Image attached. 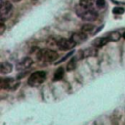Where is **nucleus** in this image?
Wrapping results in <instances>:
<instances>
[{"label": "nucleus", "instance_id": "obj_5", "mask_svg": "<svg viewBox=\"0 0 125 125\" xmlns=\"http://www.w3.org/2000/svg\"><path fill=\"white\" fill-rule=\"evenodd\" d=\"M13 12V5L9 1L1 2V21L7 20Z\"/></svg>", "mask_w": 125, "mask_h": 125}, {"label": "nucleus", "instance_id": "obj_9", "mask_svg": "<svg viewBox=\"0 0 125 125\" xmlns=\"http://www.w3.org/2000/svg\"><path fill=\"white\" fill-rule=\"evenodd\" d=\"M108 41H110L108 38H106V37H101V38H97L96 40H94L92 44L95 47H97V48H101V47L106 45Z\"/></svg>", "mask_w": 125, "mask_h": 125}, {"label": "nucleus", "instance_id": "obj_3", "mask_svg": "<svg viewBox=\"0 0 125 125\" xmlns=\"http://www.w3.org/2000/svg\"><path fill=\"white\" fill-rule=\"evenodd\" d=\"M46 79V72L43 70H39V71H35L33 72L29 78H28V85L31 87H38L39 85H41Z\"/></svg>", "mask_w": 125, "mask_h": 125}, {"label": "nucleus", "instance_id": "obj_22", "mask_svg": "<svg viewBox=\"0 0 125 125\" xmlns=\"http://www.w3.org/2000/svg\"><path fill=\"white\" fill-rule=\"evenodd\" d=\"M32 1H36V0H32Z\"/></svg>", "mask_w": 125, "mask_h": 125}, {"label": "nucleus", "instance_id": "obj_7", "mask_svg": "<svg viewBox=\"0 0 125 125\" xmlns=\"http://www.w3.org/2000/svg\"><path fill=\"white\" fill-rule=\"evenodd\" d=\"M32 63H33L32 59L29 58V57H26V58L21 60V61L17 63L16 68H17L18 70H24V69L29 68V67L32 65Z\"/></svg>", "mask_w": 125, "mask_h": 125}, {"label": "nucleus", "instance_id": "obj_18", "mask_svg": "<svg viewBox=\"0 0 125 125\" xmlns=\"http://www.w3.org/2000/svg\"><path fill=\"white\" fill-rule=\"evenodd\" d=\"M96 6L100 9H103L105 6V0H96Z\"/></svg>", "mask_w": 125, "mask_h": 125}, {"label": "nucleus", "instance_id": "obj_20", "mask_svg": "<svg viewBox=\"0 0 125 125\" xmlns=\"http://www.w3.org/2000/svg\"><path fill=\"white\" fill-rule=\"evenodd\" d=\"M13 1H15V2H20V1H21V0H13Z\"/></svg>", "mask_w": 125, "mask_h": 125}, {"label": "nucleus", "instance_id": "obj_11", "mask_svg": "<svg viewBox=\"0 0 125 125\" xmlns=\"http://www.w3.org/2000/svg\"><path fill=\"white\" fill-rule=\"evenodd\" d=\"M63 75H64V69H63V67L61 66V67L57 68V70L55 71L54 76H53V80L54 81H59V80L62 79Z\"/></svg>", "mask_w": 125, "mask_h": 125}, {"label": "nucleus", "instance_id": "obj_8", "mask_svg": "<svg viewBox=\"0 0 125 125\" xmlns=\"http://www.w3.org/2000/svg\"><path fill=\"white\" fill-rule=\"evenodd\" d=\"M71 39L76 43V44H80L82 42H84L87 39V34L84 31H79V32H74L71 35Z\"/></svg>", "mask_w": 125, "mask_h": 125}, {"label": "nucleus", "instance_id": "obj_15", "mask_svg": "<svg viewBox=\"0 0 125 125\" xmlns=\"http://www.w3.org/2000/svg\"><path fill=\"white\" fill-rule=\"evenodd\" d=\"M124 12H125V9L123 7H114L112 9V13L114 15H122L124 14Z\"/></svg>", "mask_w": 125, "mask_h": 125}, {"label": "nucleus", "instance_id": "obj_19", "mask_svg": "<svg viewBox=\"0 0 125 125\" xmlns=\"http://www.w3.org/2000/svg\"><path fill=\"white\" fill-rule=\"evenodd\" d=\"M0 34H3V32H4V29H5V25H4V23H3V21H1V23H0Z\"/></svg>", "mask_w": 125, "mask_h": 125}, {"label": "nucleus", "instance_id": "obj_6", "mask_svg": "<svg viewBox=\"0 0 125 125\" xmlns=\"http://www.w3.org/2000/svg\"><path fill=\"white\" fill-rule=\"evenodd\" d=\"M76 45V43L70 38V39H66V38H61L60 40L57 41V46L59 47V49L62 50V51H66V50H70L72 48H74V46Z\"/></svg>", "mask_w": 125, "mask_h": 125}, {"label": "nucleus", "instance_id": "obj_13", "mask_svg": "<svg viewBox=\"0 0 125 125\" xmlns=\"http://www.w3.org/2000/svg\"><path fill=\"white\" fill-rule=\"evenodd\" d=\"M120 37H121L120 33L117 32V31H114V32H111V33L108 35L107 38H108L110 41H118V40L120 39Z\"/></svg>", "mask_w": 125, "mask_h": 125}, {"label": "nucleus", "instance_id": "obj_1", "mask_svg": "<svg viewBox=\"0 0 125 125\" xmlns=\"http://www.w3.org/2000/svg\"><path fill=\"white\" fill-rule=\"evenodd\" d=\"M75 13L79 18H81L83 21H93L98 17L97 13L94 10H92V8H85V7H82L81 5L76 6Z\"/></svg>", "mask_w": 125, "mask_h": 125}, {"label": "nucleus", "instance_id": "obj_17", "mask_svg": "<svg viewBox=\"0 0 125 125\" xmlns=\"http://www.w3.org/2000/svg\"><path fill=\"white\" fill-rule=\"evenodd\" d=\"M73 53H74V51H73V50H71V51H70V52H69L67 55H65V57H64V58H62L61 60H59V61L56 62V64H58V63H61L62 62H64V61H65L67 58H70V56H72V55H73Z\"/></svg>", "mask_w": 125, "mask_h": 125}, {"label": "nucleus", "instance_id": "obj_14", "mask_svg": "<svg viewBox=\"0 0 125 125\" xmlns=\"http://www.w3.org/2000/svg\"><path fill=\"white\" fill-rule=\"evenodd\" d=\"M75 67H76V59L73 58V59H71V60L68 62L67 66H66V69H67L68 71H72Z\"/></svg>", "mask_w": 125, "mask_h": 125}, {"label": "nucleus", "instance_id": "obj_12", "mask_svg": "<svg viewBox=\"0 0 125 125\" xmlns=\"http://www.w3.org/2000/svg\"><path fill=\"white\" fill-rule=\"evenodd\" d=\"M93 4H94V0H80L79 1V5L85 8H92Z\"/></svg>", "mask_w": 125, "mask_h": 125}, {"label": "nucleus", "instance_id": "obj_4", "mask_svg": "<svg viewBox=\"0 0 125 125\" xmlns=\"http://www.w3.org/2000/svg\"><path fill=\"white\" fill-rule=\"evenodd\" d=\"M1 88L5 90H16L20 82L19 80H16L14 78H1Z\"/></svg>", "mask_w": 125, "mask_h": 125}, {"label": "nucleus", "instance_id": "obj_21", "mask_svg": "<svg viewBox=\"0 0 125 125\" xmlns=\"http://www.w3.org/2000/svg\"><path fill=\"white\" fill-rule=\"evenodd\" d=\"M123 37H124V38H125V32H124V34H123Z\"/></svg>", "mask_w": 125, "mask_h": 125}, {"label": "nucleus", "instance_id": "obj_2", "mask_svg": "<svg viewBox=\"0 0 125 125\" xmlns=\"http://www.w3.org/2000/svg\"><path fill=\"white\" fill-rule=\"evenodd\" d=\"M58 53L51 49H41L37 53V59L44 62H53L58 58Z\"/></svg>", "mask_w": 125, "mask_h": 125}, {"label": "nucleus", "instance_id": "obj_16", "mask_svg": "<svg viewBox=\"0 0 125 125\" xmlns=\"http://www.w3.org/2000/svg\"><path fill=\"white\" fill-rule=\"evenodd\" d=\"M93 29H94L93 24H84L82 26V31H84V32H91Z\"/></svg>", "mask_w": 125, "mask_h": 125}, {"label": "nucleus", "instance_id": "obj_10", "mask_svg": "<svg viewBox=\"0 0 125 125\" xmlns=\"http://www.w3.org/2000/svg\"><path fill=\"white\" fill-rule=\"evenodd\" d=\"M13 70V65L10 63V62H4L1 63V66H0V71L2 74H7V73H10L11 71Z\"/></svg>", "mask_w": 125, "mask_h": 125}]
</instances>
